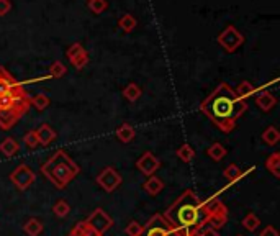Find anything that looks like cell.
Returning a JSON list of instances; mask_svg holds the SVG:
<instances>
[{
    "label": "cell",
    "mask_w": 280,
    "mask_h": 236,
    "mask_svg": "<svg viewBox=\"0 0 280 236\" xmlns=\"http://www.w3.org/2000/svg\"><path fill=\"white\" fill-rule=\"evenodd\" d=\"M248 109L246 100L239 99L234 89L221 82L200 105V110L210 118L223 133H229L236 126L238 118Z\"/></svg>",
    "instance_id": "1"
},
{
    "label": "cell",
    "mask_w": 280,
    "mask_h": 236,
    "mask_svg": "<svg viewBox=\"0 0 280 236\" xmlns=\"http://www.w3.org/2000/svg\"><path fill=\"white\" fill-rule=\"evenodd\" d=\"M164 218L174 228H179L186 233H195L201 228H206V210L193 190H184L182 195L164 212Z\"/></svg>",
    "instance_id": "2"
},
{
    "label": "cell",
    "mask_w": 280,
    "mask_h": 236,
    "mask_svg": "<svg viewBox=\"0 0 280 236\" xmlns=\"http://www.w3.org/2000/svg\"><path fill=\"white\" fill-rule=\"evenodd\" d=\"M79 166L71 159V156L66 151L59 149L41 164V174L58 190H64L74 179L79 176Z\"/></svg>",
    "instance_id": "3"
},
{
    "label": "cell",
    "mask_w": 280,
    "mask_h": 236,
    "mask_svg": "<svg viewBox=\"0 0 280 236\" xmlns=\"http://www.w3.org/2000/svg\"><path fill=\"white\" fill-rule=\"evenodd\" d=\"M203 207L206 210V217H208V222H206V228L211 230H220L225 227V223L228 222V209L226 205L220 200V197L211 195L210 199H206L203 202Z\"/></svg>",
    "instance_id": "4"
},
{
    "label": "cell",
    "mask_w": 280,
    "mask_h": 236,
    "mask_svg": "<svg viewBox=\"0 0 280 236\" xmlns=\"http://www.w3.org/2000/svg\"><path fill=\"white\" fill-rule=\"evenodd\" d=\"M141 236H186V232L174 228L164 218V215L156 213L149 218V222L143 227Z\"/></svg>",
    "instance_id": "5"
},
{
    "label": "cell",
    "mask_w": 280,
    "mask_h": 236,
    "mask_svg": "<svg viewBox=\"0 0 280 236\" xmlns=\"http://www.w3.org/2000/svg\"><path fill=\"white\" fill-rule=\"evenodd\" d=\"M30 107H31L30 97L25 95V97L20 99L18 102H16V105L12 107V109L0 112V128H3V130H10V128H12L15 123L26 114Z\"/></svg>",
    "instance_id": "6"
},
{
    "label": "cell",
    "mask_w": 280,
    "mask_h": 236,
    "mask_svg": "<svg viewBox=\"0 0 280 236\" xmlns=\"http://www.w3.org/2000/svg\"><path fill=\"white\" fill-rule=\"evenodd\" d=\"M36 181V174L28 164H20L16 166L15 169L10 172V182L15 185L16 190L20 192H25L31 187Z\"/></svg>",
    "instance_id": "7"
},
{
    "label": "cell",
    "mask_w": 280,
    "mask_h": 236,
    "mask_svg": "<svg viewBox=\"0 0 280 236\" xmlns=\"http://www.w3.org/2000/svg\"><path fill=\"white\" fill-rule=\"evenodd\" d=\"M97 184L102 187L105 192H115L116 189L120 187L123 182V177L120 176V172L115 169V167H105V169L100 171V174L97 176Z\"/></svg>",
    "instance_id": "8"
},
{
    "label": "cell",
    "mask_w": 280,
    "mask_h": 236,
    "mask_svg": "<svg viewBox=\"0 0 280 236\" xmlns=\"http://www.w3.org/2000/svg\"><path fill=\"white\" fill-rule=\"evenodd\" d=\"M86 223L91 225L95 232H98L100 235H103L105 232H108V230L113 227L115 222H113V218H111L103 209H95L91 213V215L87 217Z\"/></svg>",
    "instance_id": "9"
},
{
    "label": "cell",
    "mask_w": 280,
    "mask_h": 236,
    "mask_svg": "<svg viewBox=\"0 0 280 236\" xmlns=\"http://www.w3.org/2000/svg\"><path fill=\"white\" fill-rule=\"evenodd\" d=\"M136 167H138L139 172L144 174L146 177H149V176H154V172L159 169L161 162H159V159L153 153L146 151V153H143L141 157H139V159L136 161Z\"/></svg>",
    "instance_id": "10"
},
{
    "label": "cell",
    "mask_w": 280,
    "mask_h": 236,
    "mask_svg": "<svg viewBox=\"0 0 280 236\" xmlns=\"http://www.w3.org/2000/svg\"><path fill=\"white\" fill-rule=\"evenodd\" d=\"M218 41H220V44L226 49L228 53H233L239 44H243L244 39H243V35H239L233 26H229L221 33L220 36H218Z\"/></svg>",
    "instance_id": "11"
},
{
    "label": "cell",
    "mask_w": 280,
    "mask_h": 236,
    "mask_svg": "<svg viewBox=\"0 0 280 236\" xmlns=\"http://www.w3.org/2000/svg\"><path fill=\"white\" fill-rule=\"evenodd\" d=\"M23 91H25L23 86H21L20 82H16L7 69L0 67V95L16 94V92H23Z\"/></svg>",
    "instance_id": "12"
},
{
    "label": "cell",
    "mask_w": 280,
    "mask_h": 236,
    "mask_svg": "<svg viewBox=\"0 0 280 236\" xmlns=\"http://www.w3.org/2000/svg\"><path fill=\"white\" fill-rule=\"evenodd\" d=\"M36 131V136H38V141H40L41 146H48L49 143H53L56 136H58V133L53 126H49L48 123H43V125L38 128Z\"/></svg>",
    "instance_id": "13"
},
{
    "label": "cell",
    "mask_w": 280,
    "mask_h": 236,
    "mask_svg": "<svg viewBox=\"0 0 280 236\" xmlns=\"http://www.w3.org/2000/svg\"><path fill=\"white\" fill-rule=\"evenodd\" d=\"M162 189H164V182L158 176H149L143 182V190L151 197H156L159 192H162Z\"/></svg>",
    "instance_id": "14"
},
{
    "label": "cell",
    "mask_w": 280,
    "mask_h": 236,
    "mask_svg": "<svg viewBox=\"0 0 280 236\" xmlns=\"http://www.w3.org/2000/svg\"><path fill=\"white\" fill-rule=\"evenodd\" d=\"M25 95H28L26 91H23V92H16V94H5V95H0V112L12 109V107H15L16 102H18L20 99H23Z\"/></svg>",
    "instance_id": "15"
},
{
    "label": "cell",
    "mask_w": 280,
    "mask_h": 236,
    "mask_svg": "<svg viewBox=\"0 0 280 236\" xmlns=\"http://www.w3.org/2000/svg\"><path fill=\"white\" fill-rule=\"evenodd\" d=\"M43 230H44L43 222L40 220V218H35V217L28 218V220L25 222V225H23V232L28 236H40Z\"/></svg>",
    "instance_id": "16"
},
{
    "label": "cell",
    "mask_w": 280,
    "mask_h": 236,
    "mask_svg": "<svg viewBox=\"0 0 280 236\" xmlns=\"http://www.w3.org/2000/svg\"><path fill=\"white\" fill-rule=\"evenodd\" d=\"M253 169H249V171H241V167H238L236 164H229L228 167H225V171H223V176H225L226 181L229 182H236L239 181L241 177H244L246 174L251 172Z\"/></svg>",
    "instance_id": "17"
},
{
    "label": "cell",
    "mask_w": 280,
    "mask_h": 236,
    "mask_svg": "<svg viewBox=\"0 0 280 236\" xmlns=\"http://www.w3.org/2000/svg\"><path fill=\"white\" fill-rule=\"evenodd\" d=\"M134 134H136V130H134L130 123H123V125L116 128V138H118L121 143H130L134 138Z\"/></svg>",
    "instance_id": "18"
},
{
    "label": "cell",
    "mask_w": 280,
    "mask_h": 236,
    "mask_svg": "<svg viewBox=\"0 0 280 236\" xmlns=\"http://www.w3.org/2000/svg\"><path fill=\"white\" fill-rule=\"evenodd\" d=\"M256 104H257V107H259L261 110L269 112V110L274 109V105L277 104V100H276V97H274L272 94L264 92V94H261L259 97L256 99Z\"/></svg>",
    "instance_id": "19"
},
{
    "label": "cell",
    "mask_w": 280,
    "mask_h": 236,
    "mask_svg": "<svg viewBox=\"0 0 280 236\" xmlns=\"http://www.w3.org/2000/svg\"><path fill=\"white\" fill-rule=\"evenodd\" d=\"M20 151V144L15 141L13 138H5L2 143H0V153L5 156H13Z\"/></svg>",
    "instance_id": "20"
},
{
    "label": "cell",
    "mask_w": 280,
    "mask_h": 236,
    "mask_svg": "<svg viewBox=\"0 0 280 236\" xmlns=\"http://www.w3.org/2000/svg\"><path fill=\"white\" fill-rule=\"evenodd\" d=\"M267 171H271L276 177H280V153H272L266 159Z\"/></svg>",
    "instance_id": "21"
},
{
    "label": "cell",
    "mask_w": 280,
    "mask_h": 236,
    "mask_svg": "<svg viewBox=\"0 0 280 236\" xmlns=\"http://www.w3.org/2000/svg\"><path fill=\"white\" fill-rule=\"evenodd\" d=\"M280 139V133L277 131L276 126H269L262 133V141H264L267 146H276Z\"/></svg>",
    "instance_id": "22"
},
{
    "label": "cell",
    "mask_w": 280,
    "mask_h": 236,
    "mask_svg": "<svg viewBox=\"0 0 280 236\" xmlns=\"http://www.w3.org/2000/svg\"><path fill=\"white\" fill-rule=\"evenodd\" d=\"M226 148L225 146H223L221 143H215V144H211L208 149H206V154H208V157H211V159L213 161H221L223 157L226 156Z\"/></svg>",
    "instance_id": "23"
},
{
    "label": "cell",
    "mask_w": 280,
    "mask_h": 236,
    "mask_svg": "<svg viewBox=\"0 0 280 236\" xmlns=\"http://www.w3.org/2000/svg\"><path fill=\"white\" fill-rule=\"evenodd\" d=\"M243 227L248 230V232H256L257 228L261 227V220H259V217L257 215H254L253 212H249L248 215H246L244 218H243Z\"/></svg>",
    "instance_id": "24"
},
{
    "label": "cell",
    "mask_w": 280,
    "mask_h": 236,
    "mask_svg": "<svg viewBox=\"0 0 280 236\" xmlns=\"http://www.w3.org/2000/svg\"><path fill=\"white\" fill-rule=\"evenodd\" d=\"M176 154L182 162H190L195 157V151L190 144H182L181 148L176 151Z\"/></svg>",
    "instance_id": "25"
},
{
    "label": "cell",
    "mask_w": 280,
    "mask_h": 236,
    "mask_svg": "<svg viewBox=\"0 0 280 236\" xmlns=\"http://www.w3.org/2000/svg\"><path fill=\"white\" fill-rule=\"evenodd\" d=\"M123 95H125L130 102H134V100H138L139 97H141V87L136 86L134 82L128 84V86L123 89Z\"/></svg>",
    "instance_id": "26"
},
{
    "label": "cell",
    "mask_w": 280,
    "mask_h": 236,
    "mask_svg": "<svg viewBox=\"0 0 280 236\" xmlns=\"http://www.w3.org/2000/svg\"><path fill=\"white\" fill-rule=\"evenodd\" d=\"M69 212H71V207L69 204H67L66 200H58L56 204L53 205V213L58 218H64L69 215Z\"/></svg>",
    "instance_id": "27"
},
{
    "label": "cell",
    "mask_w": 280,
    "mask_h": 236,
    "mask_svg": "<svg viewBox=\"0 0 280 236\" xmlns=\"http://www.w3.org/2000/svg\"><path fill=\"white\" fill-rule=\"evenodd\" d=\"M234 92H236V95L239 99L244 100L246 97H249V95L254 92V86L251 82H248V81H243L236 89H234Z\"/></svg>",
    "instance_id": "28"
},
{
    "label": "cell",
    "mask_w": 280,
    "mask_h": 236,
    "mask_svg": "<svg viewBox=\"0 0 280 236\" xmlns=\"http://www.w3.org/2000/svg\"><path fill=\"white\" fill-rule=\"evenodd\" d=\"M30 104L35 107L36 110L41 112V110L48 109V107H49V99H48L44 94H38V95H35L33 99H30Z\"/></svg>",
    "instance_id": "29"
},
{
    "label": "cell",
    "mask_w": 280,
    "mask_h": 236,
    "mask_svg": "<svg viewBox=\"0 0 280 236\" xmlns=\"http://www.w3.org/2000/svg\"><path fill=\"white\" fill-rule=\"evenodd\" d=\"M23 143L26 144L28 149H35V148H38V146H40V141H38L36 131H35V130L28 131L25 136H23Z\"/></svg>",
    "instance_id": "30"
},
{
    "label": "cell",
    "mask_w": 280,
    "mask_h": 236,
    "mask_svg": "<svg viewBox=\"0 0 280 236\" xmlns=\"http://www.w3.org/2000/svg\"><path fill=\"white\" fill-rule=\"evenodd\" d=\"M125 232L128 236H141L143 235V225L138 223L136 220H131L128 223V227L125 228Z\"/></svg>",
    "instance_id": "31"
},
{
    "label": "cell",
    "mask_w": 280,
    "mask_h": 236,
    "mask_svg": "<svg viewBox=\"0 0 280 236\" xmlns=\"http://www.w3.org/2000/svg\"><path fill=\"white\" fill-rule=\"evenodd\" d=\"M66 74V67L63 63H54L51 66V69H49V74L48 77H53V79H59V77H63Z\"/></svg>",
    "instance_id": "32"
},
{
    "label": "cell",
    "mask_w": 280,
    "mask_h": 236,
    "mask_svg": "<svg viewBox=\"0 0 280 236\" xmlns=\"http://www.w3.org/2000/svg\"><path fill=\"white\" fill-rule=\"evenodd\" d=\"M87 61H89V56H87V53H86V51H81L79 54L76 56L74 59L71 61V63L74 64V67H77V69H82V67L87 64Z\"/></svg>",
    "instance_id": "33"
},
{
    "label": "cell",
    "mask_w": 280,
    "mask_h": 236,
    "mask_svg": "<svg viewBox=\"0 0 280 236\" xmlns=\"http://www.w3.org/2000/svg\"><path fill=\"white\" fill-rule=\"evenodd\" d=\"M81 232H82V236H103V235H100L98 232H95L91 225H87L86 220L81 222Z\"/></svg>",
    "instance_id": "34"
},
{
    "label": "cell",
    "mask_w": 280,
    "mask_h": 236,
    "mask_svg": "<svg viewBox=\"0 0 280 236\" xmlns=\"http://www.w3.org/2000/svg\"><path fill=\"white\" fill-rule=\"evenodd\" d=\"M120 25H121V28H123V30H126V31H131V30H133V26L136 25V21L133 20V16L126 15L125 18H121V20H120Z\"/></svg>",
    "instance_id": "35"
},
{
    "label": "cell",
    "mask_w": 280,
    "mask_h": 236,
    "mask_svg": "<svg viewBox=\"0 0 280 236\" xmlns=\"http://www.w3.org/2000/svg\"><path fill=\"white\" fill-rule=\"evenodd\" d=\"M105 7H107L105 0H91V8L93 10L95 13H100Z\"/></svg>",
    "instance_id": "36"
},
{
    "label": "cell",
    "mask_w": 280,
    "mask_h": 236,
    "mask_svg": "<svg viewBox=\"0 0 280 236\" xmlns=\"http://www.w3.org/2000/svg\"><path fill=\"white\" fill-rule=\"evenodd\" d=\"M81 51H84V48L81 46V44H74V46H71L69 51H67V58H69V61H72Z\"/></svg>",
    "instance_id": "37"
},
{
    "label": "cell",
    "mask_w": 280,
    "mask_h": 236,
    "mask_svg": "<svg viewBox=\"0 0 280 236\" xmlns=\"http://www.w3.org/2000/svg\"><path fill=\"white\" fill-rule=\"evenodd\" d=\"M195 236H220L218 235L216 230H211V228H201L198 232H195Z\"/></svg>",
    "instance_id": "38"
},
{
    "label": "cell",
    "mask_w": 280,
    "mask_h": 236,
    "mask_svg": "<svg viewBox=\"0 0 280 236\" xmlns=\"http://www.w3.org/2000/svg\"><path fill=\"white\" fill-rule=\"evenodd\" d=\"M259 236H279V232L272 227V225H267V227L259 233Z\"/></svg>",
    "instance_id": "39"
},
{
    "label": "cell",
    "mask_w": 280,
    "mask_h": 236,
    "mask_svg": "<svg viewBox=\"0 0 280 236\" xmlns=\"http://www.w3.org/2000/svg\"><path fill=\"white\" fill-rule=\"evenodd\" d=\"M10 10V2L8 0H0V15H5Z\"/></svg>",
    "instance_id": "40"
},
{
    "label": "cell",
    "mask_w": 280,
    "mask_h": 236,
    "mask_svg": "<svg viewBox=\"0 0 280 236\" xmlns=\"http://www.w3.org/2000/svg\"><path fill=\"white\" fill-rule=\"evenodd\" d=\"M67 236H82V232H81V222L77 223L76 227L72 228L69 233H67Z\"/></svg>",
    "instance_id": "41"
},
{
    "label": "cell",
    "mask_w": 280,
    "mask_h": 236,
    "mask_svg": "<svg viewBox=\"0 0 280 236\" xmlns=\"http://www.w3.org/2000/svg\"><path fill=\"white\" fill-rule=\"evenodd\" d=\"M186 236H195V233H186Z\"/></svg>",
    "instance_id": "42"
},
{
    "label": "cell",
    "mask_w": 280,
    "mask_h": 236,
    "mask_svg": "<svg viewBox=\"0 0 280 236\" xmlns=\"http://www.w3.org/2000/svg\"><path fill=\"white\" fill-rule=\"evenodd\" d=\"M238 236H243V235H238Z\"/></svg>",
    "instance_id": "43"
}]
</instances>
